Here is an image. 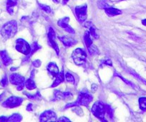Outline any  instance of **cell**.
Returning <instances> with one entry per match:
<instances>
[{
  "instance_id": "obj_1",
  "label": "cell",
  "mask_w": 146,
  "mask_h": 122,
  "mask_svg": "<svg viewBox=\"0 0 146 122\" xmlns=\"http://www.w3.org/2000/svg\"><path fill=\"white\" fill-rule=\"evenodd\" d=\"M92 99H93L92 96L87 90H82V91L80 92L78 100L75 103H71L67 104L66 105V108L75 107V106H85L88 107L89 106L90 103L92 101Z\"/></svg>"
},
{
  "instance_id": "obj_2",
  "label": "cell",
  "mask_w": 146,
  "mask_h": 122,
  "mask_svg": "<svg viewBox=\"0 0 146 122\" xmlns=\"http://www.w3.org/2000/svg\"><path fill=\"white\" fill-rule=\"evenodd\" d=\"M17 31V22L15 20L9 21L2 27L1 35L5 39H10L16 35Z\"/></svg>"
},
{
  "instance_id": "obj_3",
  "label": "cell",
  "mask_w": 146,
  "mask_h": 122,
  "mask_svg": "<svg viewBox=\"0 0 146 122\" xmlns=\"http://www.w3.org/2000/svg\"><path fill=\"white\" fill-rule=\"evenodd\" d=\"M106 112L105 106L102 101H97L94 103L92 108V113L95 117L99 119L100 120L105 121V114Z\"/></svg>"
},
{
  "instance_id": "obj_4",
  "label": "cell",
  "mask_w": 146,
  "mask_h": 122,
  "mask_svg": "<svg viewBox=\"0 0 146 122\" xmlns=\"http://www.w3.org/2000/svg\"><path fill=\"white\" fill-rule=\"evenodd\" d=\"M72 57L77 65H82L86 62L87 54L82 48H77L73 51Z\"/></svg>"
},
{
  "instance_id": "obj_5",
  "label": "cell",
  "mask_w": 146,
  "mask_h": 122,
  "mask_svg": "<svg viewBox=\"0 0 146 122\" xmlns=\"http://www.w3.org/2000/svg\"><path fill=\"white\" fill-rule=\"evenodd\" d=\"M15 48L18 52L25 55H28L31 52V47L29 43L22 38L17 39L16 40Z\"/></svg>"
},
{
  "instance_id": "obj_6",
  "label": "cell",
  "mask_w": 146,
  "mask_h": 122,
  "mask_svg": "<svg viewBox=\"0 0 146 122\" xmlns=\"http://www.w3.org/2000/svg\"><path fill=\"white\" fill-rule=\"evenodd\" d=\"M22 102H23V99L22 98L17 96H11L2 103V106L5 108L13 109L20 106Z\"/></svg>"
},
{
  "instance_id": "obj_7",
  "label": "cell",
  "mask_w": 146,
  "mask_h": 122,
  "mask_svg": "<svg viewBox=\"0 0 146 122\" xmlns=\"http://www.w3.org/2000/svg\"><path fill=\"white\" fill-rule=\"evenodd\" d=\"M10 83L13 85H17L18 91H22L24 88L25 78L17 73H13L10 75Z\"/></svg>"
},
{
  "instance_id": "obj_8",
  "label": "cell",
  "mask_w": 146,
  "mask_h": 122,
  "mask_svg": "<svg viewBox=\"0 0 146 122\" xmlns=\"http://www.w3.org/2000/svg\"><path fill=\"white\" fill-rule=\"evenodd\" d=\"M87 9H88L87 5L77 6L75 7V14L80 22H84L87 19Z\"/></svg>"
},
{
  "instance_id": "obj_9",
  "label": "cell",
  "mask_w": 146,
  "mask_h": 122,
  "mask_svg": "<svg viewBox=\"0 0 146 122\" xmlns=\"http://www.w3.org/2000/svg\"><path fill=\"white\" fill-rule=\"evenodd\" d=\"M40 121L41 122L56 121H57V115L53 111H45L40 115Z\"/></svg>"
},
{
  "instance_id": "obj_10",
  "label": "cell",
  "mask_w": 146,
  "mask_h": 122,
  "mask_svg": "<svg viewBox=\"0 0 146 122\" xmlns=\"http://www.w3.org/2000/svg\"><path fill=\"white\" fill-rule=\"evenodd\" d=\"M55 33H54V30L52 27L49 28V33H48V40L50 42V45L52 46L53 49L55 50L57 55H59L60 53V50H59V47L57 45V43L55 42Z\"/></svg>"
},
{
  "instance_id": "obj_11",
  "label": "cell",
  "mask_w": 146,
  "mask_h": 122,
  "mask_svg": "<svg viewBox=\"0 0 146 122\" xmlns=\"http://www.w3.org/2000/svg\"><path fill=\"white\" fill-rule=\"evenodd\" d=\"M69 20H70V18L68 17H65L60 19L57 24H58V25L60 27L63 28L67 33H71V34H75V30L69 25Z\"/></svg>"
},
{
  "instance_id": "obj_12",
  "label": "cell",
  "mask_w": 146,
  "mask_h": 122,
  "mask_svg": "<svg viewBox=\"0 0 146 122\" xmlns=\"http://www.w3.org/2000/svg\"><path fill=\"white\" fill-rule=\"evenodd\" d=\"M72 97V93L70 92H61L60 91L56 90L54 92V99L53 101H59L62 99H68Z\"/></svg>"
},
{
  "instance_id": "obj_13",
  "label": "cell",
  "mask_w": 146,
  "mask_h": 122,
  "mask_svg": "<svg viewBox=\"0 0 146 122\" xmlns=\"http://www.w3.org/2000/svg\"><path fill=\"white\" fill-rule=\"evenodd\" d=\"M59 40L63 43L67 47H71V46L75 45L77 43V40H75L72 37H67V36H62V37H59Z\"/></svg>"
},
{
  "instance_id": "obj_14",
  "label": "cell",
  "mask_w": 146,
  "mask_h": 122,
  "mask_svg": "<svg viewBox=\"0 0 146 122\" xmlns=\"http://www.w3.org/2000/svg\"><path fill=\"white\" fill-rule=\"evenodd\" d=\"M0 57L2 59V63H3V64L5 66H8V65H9L10 64L12 63V59H11L10 57H9V56L8 55L6 50H2V51H0Z\"/></svg>"
},
{
  "instance_id": "obj_15",
  "label": "cell",
  "mask_w": 146,
  "mask_h": 122,
  "mask_svg": "<svg viewBox=\"0 0 146 122\" xmlns=\"http://www.w3.org/2000/svg\"><path fill=\"white\" fill-rule=\"evenodd\" d=\"M85 26L86 27L89 28L90 30V36L93 37L95 39H98L99 38V34H98V31H97L96 28L95 27L92 23L91 22H88L85 24Z\"/></svg>"
},
{
  "instance_id": "obj_16",
  "label": "cell",
  "mask_w": 146,
  "mask_h": 122,
  "mask_svg": "<svg viewBox=\"0 0 146 122\" xmlns=\"http://www.w3.org/2000/svg\"><path fill=\"white\" fill-rule=\"evenodd\" d=\"M47 71L52 77H56L59 73V69L57 65L54 63H50L47 65Z\"/></svg>"
},
{
  "instance_id": "obj_17",
  "label": "cell",
  "mask_w": 146,
  "mask_h": 122,
  "mask_svg": "<svg viewBox=\"0 0 146 122\" xmlns=\"http://www.w3.org/2000/svg\"><path fill=\"white\" fill-rule=\"evenodd\" d=\"M105 13H106L107 15H108L109 17H114L117 16V15H121L122 12L118 9H116V8L113 7H108L105 9Z\"/></svg>"
},
{
  "instance_id": "obj_18",
  "label": "cell",
  "mask_w": 146,
  "mask_h": 122,
  "mask_svg": "<svg viewBox=\"0 0 146 122\" xmlns=\"http://www.w3.org/2000/svg\"><path fill=\"white\" fill-rule=\"evenodd\" d=\"M17 0H7V10L10 15H13L14 7L17 5Z\"/></svg>"
},
{
  "instance_id": "obj_19",
  "label": "cell",
  "mask_w": 146,
  "mask_h": 122,
  "mask_svg": "<svg viewBox=\"0 0 146 122\" xmlns=\"http://www.w3.org/2000/svg\"><path fill=\"white\" fill-rule=\"evenodd\" d=\"M64 73H63V71L57 74V75L56 76V79L54 80V81L53 82L52 85H51L52 88H54V87L57 86V85H60L61 83H62L64 81Z\"/></svg>"
},
{
  "instance_id": "obj_20",
  "label": "cell",
  "mask_w": 146,
  "mask_h": 122,
  "mask_svg": "<svg viewBox=\"0 0 146 122\" xmlns=\"http://www.w3.org/2000/svg\"><path fill=\"white\" fill-rule=\"evenodd\" d=\"M32 73H33V72H32L30 78H28L25 81V86H26V88L28 90H33L35 88H36V84H35V81H34L33 78H32Z\"/></svg>"
},
{
  "instance_id": "obj_21",
  "label": "cell",
  "mask_w": 146,
  "mask_h": 122,
  "mask_svg": "<svg viewBox=\"0 0 146 122\" xmlns=\"http://www.w3.org/2000/svg\"><path fill=\"white\" fill-rule=\"evenodd\" d=\"M98 6L100 9H106L112 6V2L109 0H100L98 2Z\"/></svg>"
},
{
  "instance_id": "obj_22",
  "label": "cell",
  "mask_w": 146,
  "mask_h": 122,
  "mask_svg": "<svg viewBox=\"0 0 146 122\" xmlns=\"http://www.w3.org/2000/svg\"><path fill=\"white\" fill-rule=\"evenodd\" d=\"M40 46L38 44H37V43H36V42H35V43H33V45H32V48H31V52H30V53H29V55H28V57L27 56V57L25 59V60H24V62H28V60H29V59L31 57V56L32 55L34 54V53H35V52L36 51V50H39V49L40 48Z\"/></svg>"
},
{
  "instance_id": "obj_23",
  "label": "cell",
  "mask_w": 146,
  "mask_h": 122,
  "mask_svg": "<svg viewBox=\"0 0 146 122\" xmlns=\"http://www.w3.org/2000/svg\"><path fill=\"white\" fill-rule=\"evenodd\" d=\"M84 40H85V45H86L87 48H89L92 45V40L90 37V34L89 32H86L84 35Z\"/></svg>"
},
{
  "instance_id": "obj_24",
  "label": "cell",
  "mask_w": 146,
  "mask_h": 122,
  "mask_svg": "<svg viewBox=\"0 0 146 122\" xmlns=\"http://www.w3.org/2000/svg\"><path fill=\"white\" fill-rule=\"evenodd\" d=\"M22 116L19 113H14L9 117H7V121H13V122H18L22 121Z\"/></svg>"
},
{
  "instance_id": "obj_25",
  "label": "cell",
  "mask_w": 146,
  "mask_h": 122,
  "mask_svg": "<svg viewBox=\"0 0 146 122\" xmlns=\"http://www.w3.org/2000/svg\"><path fill=\"white\" fill-rule=\"evenodd\" d=\"M139 106H140V109L143 111H146V98L145 97H141L139 99Z\"/></svg>"
},
{
  "instance_id": "obj_26",
  "label": "cell",
  "mask_w": 146,
  "mask_h": 122,
  "mask_svg": "<svg viewBox=\"0 0 146 122\" xmlns=\"http://www.w3.org/2000/svg\"><path fill=\"white\" fill-rule=\"evenodd\" d=\"M65 79L66 81H67L68 83H72V84L75 83V78H74L73 75H71L70 73H66Z\"/></svg>"
},
{
  "instance_id": "obj_27",
  "label": "cell",
  "mask_w": 146,
  "mask_h": 122,
  "mask_svg": "<svg viewBox=\"0 0 146 122\" xmlns=\"http://www.w3.org/2000/svg\"><path fill=\"white\" fill-rule=\"evenodd\" d=\"M114 76H117V77H118V78H120V79H121V80H123V81H124V82L125 83H127V85H130V86H131V87H133V88H136V87L135 86V85H134V84L133 83L130 82V81H127V80L125 79V78H123V77H122L121 75H119V74H117V73H115V74H114Z\"/></svg>"
},
{
  "instance_id": "obj_28",
  "label": "cell",
  "mask_w": 146,
  "mask_h": 122,
  "mask_svg": "<svg viewBox=\"0 0 146 122\" xmlns=\"http://www.w3.org/2000/svg\"><path fill=\"white\" fill-rule=\"evenodd\" d=\"M88 50L91 55H98V53H99V51H98V48H97L94 45H92L91 47H90L89 48H88Z\"/></svg>"
},
{
  "instance_id": "obj_29",
  "label": "cell",
  "mask_w": 146,
  "mask_h": 122,
  "mask_svg": "<svg viewBox=\"0 0 146 122\" xmlns=\"http://www.w3.org/2000/svg\"><path fill=\"white\" fill-rule=\"evenodd\" d=\"M39 6L41 8V9H42L43 11H44L47 13H50L51 12V8H50V7L47 6L46 5H42V4H39Z\"/></svg>"
},
{
  "instance_id": "obj_30",
  "label": "cell",
  "mask_w": 146,
  "mask_h": 122,
  "mask_svg": "<svg viewBox=\"0 0 146 122\" xmlns=\"http://www.w3.org/2000/svg\"><path fill=\"white\" fill-rule=\"evenodd\" d=\"M25 94L27 95V96L29 99H41V96H40V93H39V92H36V94H34V95H32V94H28V93H25Z\"/></svg>"
},
{
  "instance_id": "obj_31",
  "label": "cell",
  "mask_w": 146,
  "mask_h": 122,
  "mask_svg": "<svg viewBox=\"0 0 146 122\" xmlns=\"http://www.w3.org/2000/svg\"><path fill=\"white\" fill-rule=\"evenodd\" d=\"M105 109H106V111L108 113V114L109 115V116L110 118H113V110L111 107L110 106H105Z\"/></svg>"
},
{
  "instance_id": "obj_32",
  "label": "cell",
  "mask_w": 146,
  "mask_h": 122,
  "mask_svg": "<svg viewBox=\"0 0 146 122\" xmlns=\"http://www.w3.org/2000/svg\"><path fill=\"white\" fill-rule=\"evenodd\" d=\"M1 85H2V86L3 87H6L7 85H8V79L6 75L3 77L2 80L1 81Z\"/></svg>"
},
{
  "instance_id": "obj_33",
  "label": "cell",
  "mask_w": 146,
  "mask_h": 122,
  "mask_svg": "<svg viewBox=\"0 0 146 122\" xmlns=\"http://www.w3.org/2000/svg\"><path fill=\"white\" fill-rule=\"evenodd\" d=\"M41 64L42 63L40 60H36L32 62V65H33V66L35 67V68H39V67H40L41 66Z\"/></svg>"
},
{
  "instance_id": "obj_34",
  "label": "cell",
  "mask_w": 146,
  "mask_h": 122,
  "mask_svg": "<svg viewBox=\"0 0 146 122\" xmlns=\"http://www.w3.org/2000/svg\"><path fill=\"white\" fill-rule=\"evenodd\" d=\"M102 63L105 64V65H110L112 66V62L110 60H105L102 61Z\"/></svg>"
},
{
  "instance_id": "obj_35",
  "label": "cell",
  "mask_w": 146,
  "mask_h": 122,
  "mask_svg": "<svg viewBox=\"0 0 146 122\" xmlns=\"http://www.w3.org/2000/svg\"><path fill=\"white\" fill-rule=\"evenodd\" d=\"M57 121H66V122L70 121V119H68L67 118H66V117H64V116H62V117H60Z\"/></svg>"
},
{
  "instance_id": "obj_36",
  "label": "cell",
  "mask_w": 146,
  "mask_h": 122,
  "mask_svg": "<svg viewBox=\"0 0 146 122\" xmlns=\"http://www.w3.org/2000/svg\"><path fill=\"white\" fill-rule=\"evenodd\" d=\"M27 110L28 111H32V103H29V104L27 105Z\"/></svg>"
},
{
  "instance_id": "obj_37",
  "label": "cell",
  "mask_w": 146,
  "mask_h": 122,
  "mask_svg": "<svg viewBox=\"0 0 146 122\" xmlns=\"http://www.w3.org/2000/svg\"><path fill=\"white\" fill-rule=\"evenodd\" d=\"M0 121H7V116H1Z\"/></svg>"
},
{
  "instance_id": "obj_38",
  "label": "cell",
  "mask_w": 146,
  "mask_h": 122,
  "mask_svg": "<svg viewBox=\"0 0 146 122\" xmlns=\"http://www.w3.org/2000/svg\"><path fill=\"white\" fill-rule=\"evenodd\" d=\"M97 89H98V85H96V84H92V91H97Z\"/></svg>"
},
{
  "instance_id": "obj_39",
  "label": "cell",
  "mask_w": 146,
  "mask_h": 122,
  "mask_svg": "<svg viewBox=\"0 0 146 122\" xmlns=\"http://www.w3.org/2000/svg\"><path fill=\"white\" fill-rule=\"evenodd\" d=\"M142 24H143V25H145V26H146V19L142 20Z\"/></svg>"
},
{
  "instance_id": "obj_40",
  "label": "cell",
  "mask_w": 146,
  "mask_h": 122,
  "mask_svg": "<svg viewBox=\"0 0 146 122\" xmlns=\"http://www.w3.org/2000/svg\"><path fill=\"white\" fill-rule=\"evenodd\" d=\"M68 2H69V0H62L63 5H66V4H67Z\"/></svg>"
},
{
  "instance_id": "obj_41",
  "label": "cell",
  "mask_w": 146,
  "mask_h": 122,
  "mask_svg": "<svg viewBox=\"0 0 146 122\" xmlns=\"http://www.w3.org/2000/svg\"><path fill=\"white\" fill-rule=\"evenodd\" d=\"M3 96H4V93H2V94L0 95V101L2 99V98H3Z\"/></svg>"
},
{
  "instance_id": "obj_42",
  "label": "cell",
  "mask_w": 146,
  "mask_h": 122,
  "mask_svg": "<svg viewBox=\"0 0 146 122\" xmlns=\"http://www.w3.org/2000/svg\"><path fill=\"white\" fill-rule=\"evenodd\" d=\"M53 2H55V3H59V2H60V0H53Z\"/></svg>"
}]
</instances>
